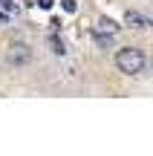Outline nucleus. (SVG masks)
<instances>
[{"label":"nucleus","instance_id":"7","mask_svg":"<svg viewBox=\"0 0 153 156\" xmlns=\"http://www.w3.org/2000/svg\"><path fill=\"white\" fill-rule=\"evenodd\" d=\"M38 6L40 9H52V0H38Z\"/></svg>","mask_w":153,"mask_h":156},{"label":"nucleus","instance_id":"5","mask_svg":"<svg viewBox=\"0 0 153 156\" xmlns=\"http://www.w3.org/2000/svg\"><path fill=\"white\" fill-rule=\"evenodd\" d=\"M49 44H52V52H55V55H64V44L58 38H49Z\"/></svg>","mask_w":153,"mask_h":156},{"label":"nucleus","instance_id":"3","mask_svg":"<svg viewBox=\"0 0 153 156\" xmlns=\"http://www.w3.org/2000/svg\"><path fill=\"white\" fill-rule=\"evenodd\" d=\"M124 23H127L130 29H150V26H153V20H150V17L139 15V12H130V9L124 12Z\"/></svg>","mask_w":153,"mask_h":156},{"label":"nucleus","instance_id":"4","mask_svg":"<svg viewBox=\"0 0 153 156\" xmlns=\"http://www.w3.org/2000/svg\"><path fill=\"white\" fill-rule=\"evenodd\" d=\"M98 29H101V32H107V35H116V32H119V23L110 20V17H101V20H98Z\"/></svg>","mask_w":153,"mask_h":156},{"label":"nucleus","instance_id":"2","mask_svg":"<svg viewBox=\"0 0 153 156\" xmlns=\"http://www.w3.org/2000/svg\"><path fill=\"white\" fill-rule=\"evenodd\" d=\"M6 61H9L12 67H26V64L32 61V49H29V44L15 41V44L9 46V52H6Z\"/></svg>","mask_w":153,"mask_h":156},{"label":"nucleus","instance_id":"6","mask_svg":"<svg viewBox=\"0 0 153 156\" xmlns=\"http://www.w3.org/2000/svg\"><path fill=\"white\" fill-rule=\"evenodd\" d=\"M61 3H64V9H67V12H75V0H61Z\"/></svg>","mask_w":153,"mask_h":156},{"label":"nucleus","instance_id":"1","mask_svg":"<svg viewBox=\"0 0 153 156\" xmlns=\"http://www.w3.org/2000/svg\"><path fill=\"white\" fill-rule=\"evenodd\" d=\"M116 67L124 75H142L144 67H148V55L136 46H124V49L116 52Z\"/></svg>","mask_w":153,"mask_h":156}]
</instances>
